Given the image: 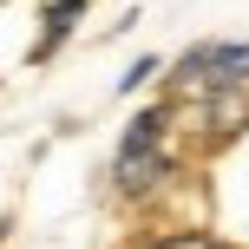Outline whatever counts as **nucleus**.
<instances>
[{
	"instance_id": "obj_2",
	"label": "nucleus",
	"mask_w": 249,
	"mask_h": 249,
	"mask_svg": "<svg viewBox=\"0 0 249 249\" xmlns=\"http://www.w3.org/2000/svg\"><path fill=\"white\" fill-rule=\"evenodd\" d=\"M171 164H177V158L158 144V151H138V158H118L112 177H118V190H151L158 177H171Z\"/></svg>"
},
{
	"instance_id": "obj_4",
	"label": "nucleus",
	"mask_w": 249,
	"mask_h": 249,
	"mask_svg": "<svg viewBox=\"0 0 249 249\" xmlns=\"http://www.w3.org/2000/svg\"><path fill=\"white\" fill-rule=\"evenodd\" d=\"M158 138H164V112H138V118H131V131L118 138V158H138V151H158Z\"/></svg>"
},
{
	"instance_id": "obj_6",
	"label": "nucleus",
	"mask_w": 249,
	"mask_h": 249,
	"mask_svg": "<svg viewBox=\"0 0 249 249\" xmlns=\"http://www.w3.org/2000/svg\"><path fill=\"white\" fill-rule=\"evenodd\" d=\"M151 72H158V59H138V66H131V72H124V92H138V86H144V79H151Z\"/></svg>"
},
{
	"instance_id": "obj_3",
	"label": "nucleus",
	"mask_w": 249,
	"mask_h": 249,
	"mask_svg": "<svg viewBox=\"0 0 249 249\" xmlns=\"http://www.w3.org/2000/svg\"><path fill=\"white\" fill-rule=\"evenodd\" d=\"M79 13H86V0H53V7H46V39L33 46V59H46V53L59 46L66 33H72V20H79Z\"/></svg>"
},
{
	"instance_id": "obj_5",
	"label": "nucleus",
	"mask_w": 249,
	"mask_h": 249,
	"mask_svg": "<svg viewBox=\"0 0 249 249\" xmlns=\"http://www.w3.org/2000/svg\"><path fill=\"white\" fill-rule=\"evenodd\" d=\"M151 249H223L216 236H203V230H184V236H158Z\"/></svg>"
},
{
	"instance_id": "obj_1",
	"label": "nucleus",
	"mask_w": 249,
	"mask_h": 249,
	"mask_svg": "<svg viewBox=\"0 0 249 249\" xmlns=\"http://www.w3.org/2000/svg\"><path fill=\"white\" fill-rule=\"evenodd\" d=\"M184 79L190 92H230V86H249V46H197L184 53Z\"/></svg>"
}]
</instances>
